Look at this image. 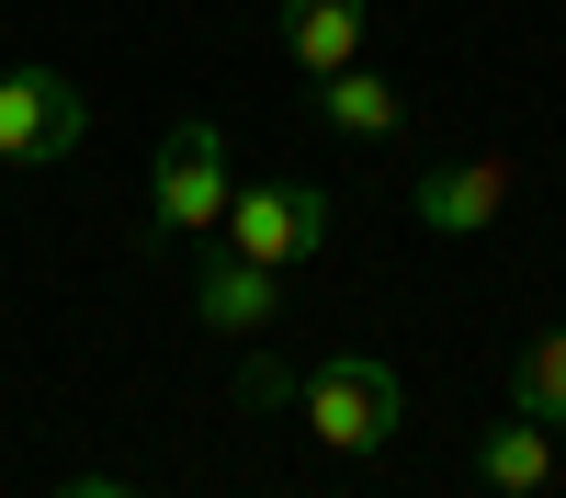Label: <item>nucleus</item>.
<instances>
[{
  "label": "nucleus",
  "mask_w": 566,
  "mask_h": 498,
  "mask_svg": "<svg viewBox=\"0 0 566 498\" xmlns=\"http://www.w3.org/2000/svg\"><path fill=\"white\" fill-rule=\"evenodd\" d=\"M45 498H148V487H136V476H57Z\"/></svg>",
  "instance_id": "obj_12"
},
{
  "label": "nucleus",
  "mask_w": 566,
  "mask_h": 498,
  "mask_svg": "<svg viewBox=\"0 0 566 498\" xmlns=\"http://www.w3.org/2000/svg\"><path fill=\"white\" fill-rule=\"evenodd\" d=\"M317 114L340 125V136H363V148H374V136H397V125H408L397 80H374V68H340V80H317Z\"/></svg>",
  "instance_id": "obj_9"
},
{
  "label": "nucleus",
  "mask_w": 566,
  "mask_h": 498,
  "mask_svg": "<svg viewBox=\"0 0 566 498\" xmlns=\"http://www.w3.org/2000/svg\"><path fill=\"white\" fill-rule=\"evenodd\" d=\"M499 204H510V159H442V170H419V193H408V215L431 226V239H488Z\"/></svg>",
  "instance_id": "obj_5"
},
{
  "label": "nucleus",
  "mask_w": 566,
  "mask_h": 498,
  "mask_svg": "<svg viewBox=\"0 0 566 498\" xmlns=\"http://www.w3.org/2000/svg\"><path fill=\"white\" fill-rule=\"evenodd\" d=\"M510 407H522V420H544V431H566V329L522 340V362H510Z\"/></svg>",
  "instance_id": "obj_10"
},
{
  "label": "nucleus",
  "mask_w": 566,
  "mask_h": 498,
  "mask_svg": "<svg viewBox=\"0 0 566 498\" xmlns=\"http://www.w3.org/2000/svg\"><path fill=\"white\" fill-rule=\"evenodd\" d=\"M227 250L272 261V272L317 261L328 250V193H317V181H250V193H227Z\"/></svg>",
  "instance_id": "obj_4"
},
{
  "label": "nucleus",
  "mask_w": 566,
  "mask_h": 498,
  "mask_svg": "<svg viewBox=\"0 0 566 498\" xmlns=\"http://www.w3.org/2000/svg\"><path fill=\"white\" fill-rule=\"evenodd\" d=\"M295 385H306V374H295L283 351H250V362H239V407H250V420H272V407H295Z\"/></svg>",
  "instance_id": "obj_11"
},
{
  "label": "nucleus",
  "mask_w": 566,
  "mask_h": 498,
  "mask_svg": "<svg viewBox=\"0 0 566 498\" xmlns=\"http://www.w3.org/2000/svg\"><path fill=\"white\" fill-rule=\"evenodd\" d=\"M272 284H283L272 261L216 250V261H205V284H193V317H205V329H227V340H250V329H272V306H283Z\"/></svg>",
  "instance_id": "obj_6"
},
{
  "label": "nucleus",
  "mask_w": 566,
  "mask_h": 498,
  "mask_svg": "<svg viewBox=\"0 0 566 498\" xmlns=\"http://www.w3.org/2000/svg\"><path fill=\"white\" fill-rule=\"evenodd\" d=\"M227 136L193 114V125H170L159 136V170H148V226L159 239H205V226H227Z\"/></svg>",
  "instance_id": "obj_3"
},
{
  "label": "nucleus",
  "mask_w": 566,
  "mask_h": 498,
  "mask_svg": "<svg viewBox=\"0 0 566 498\" xmlns=\"http://www.w3.org/2000/svg\"><path fill=\"white\" fill-rule=\"evenodd\" d=\"M295 407H306L317 453H386V442H397V420H408V385H397V362L340 351V362H317V374L295 385Z\"/></svg>",
  "instance_id": "obj_1"
},
{
  "label": "nucleus",
  "mask_w": 566,
  "mask_h": 498,
  "mask_svg": "<svg viewBox=\"0 0 566 498\" xmlns=\"http://www.w3.org/2000/svg\"><path fill=\"white\" fill-rule=\"evenodd\" d=\"M476 476H488L499 498H544V487H555V431L510 407V420H499V431L476 442Z\"/></svg>",
  "instance_id": "obj_8"
},
{
  "label": "nucleus",
  "mask_w": 566,
  "mask_h": 498,
  "mask_svg": "<svg viewBox=\"0 0 566 498\" xmlns=\"http://www.w3.org/2000/svg\"><path fill=\"white\" fill-rule=\"evenodd\" d=\"M91 136V91L69 68H0V170H57Z\"/></svg>",
  "instance_id": "obj_2"
},
{
  "label": "nucleus",
  "mask_w": 566,
  "mask_h": 498,
  "mask_svg": "<svg viewBox=\"0 0 566 498\" xmlns=\"http://www.w3.org/2000/svg\"><path fill=\"white\" fill-rule=\"evenodd\" d=\"M283 57H295L306 80L363 68V0H283Z\"/></svg>",
  "instance_id": "obj_7"
}]
</instances>
